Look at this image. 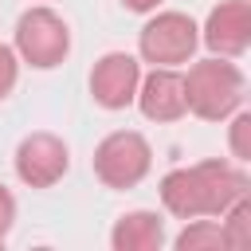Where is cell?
Here are the masks:
<instances>
[{
    "mask_svg": "<svg viewBox=\"0 0 251 251\" xmlns=\"http://www.w3.org/2000/svg\"><path fill=\"white\" fill-rule=\"evenodd\" d=\"M184 106H188V114H196L204 122L231 118L243 106V71L224 55L192 63L184 75Z\"/></svg>",
    "mask_w": 251,
    "mask_h": 251,
    "instance_id": "6da1fadb",
    "label": "cell"
},
{
    "mask_svg": "<svg viewBox=\"0 0 251 251\" xmlns=\"http://www.w3.org/2000/svg\"><path fill=\"white\" fill-rule=\"evenodd\" d=\"M16 55L35 71L59 67L71 55V24L47 4L27 8L16 20Z\"/></svg>",
    "mask_w": 251,
    "mask_h": 251,
    "instance_id": "7a4b0ae2",
    "label": "cell"
},
{
    "mask_svg": "<svg viewBox=\"0 0 251 251\" xmlns=\"http://www.w3.org/2000/svg\"><path fill=\"white\" fill-rule=\"evenodd\" d=\"M200 47V27L184 12H157L137 35V51L153 67H180L196 55Z\"/></svg>",
    "mask_w": 251,
    "mask_h": 251,
    "instance_id": "3957f363",
    "label": "cell"
},
{
    "mask_svg": "<svg viewBox=\"0 0 251 251\" xmlns=\"http://www.w3.org/2000/svg\"><path fill=\"white\" fill-rule=\"evenodd\" d=\"M149 165L153 149L137 129H114L94 149V176L106 188H133L137 180H145Z\"/></svg>",
    "mask_w": 251,
    "mask_h": 251,
    "instance_id": "277c9868",
    "label": "cell"
},
{
    "mask_svg": "<svg viewBox=\"0 0 251 251\" xmlns=\"http://www.w3.org/2000/svg\"><path fill=\"white\" fill-rule=\"evenodd\" d=\"M71 169V149L59 133L51 129H35L27 137H20L16 145V176L27 188H51L67 176Z\"/></svg>",
    "mask_w": 251,
    "mask_h": 251,
    "instance_id": "5b68a950",
    "label": "cell"
},
{
    "mask_svg": "<svg viewBox=\"0 0 251 251\" xmlns=\"http://www.w3.org/2000/svg\"><path fill=\"white\" fill-rule=\"evenodd\" d=\"M137 82H141V63L129 51H106L94 71H90V98L102 110H126L137 98Z\"/></svg>",
    "mask_w": 251,
    "mask_h": 251,
    "instance_id": "8992f818",
    "label": "cell"
},
{
    "mask_svg": "<svg viewBox=\"0 0 251 251\" xmlns=\"http://www.w3.org/2000/svg\"><path fill=\"white\" fill-rule=\"evenodd\" d=\"M200 39L212 55L239 59L251 47V0H220L204 20Z\"/></svg>",
    "mask_w": 251,
    "mask_h": 251,
    "instance_id": "52a82bcc",
    "label": "cell"
},
{
    "mask_svg": "<svg viewBox=\"0 0 251 251\" xmlns=\"http://www.w3.org/2000/svg\"><path fill=\"white\" fill-rule=\"evenodd\" d=\"M141 114L149 122H176L188 114L184 106V75L176 67H153L149 75H141L137 82V98Z\"/></svg>",
    "mask_w": 251,
    "mask_h": 251,
    "instance_id": "ba28073f",
    "label": "cell"
},
{
    "mask_svg": "<svg viewBox=\"0 0 251 251\" xmlns=\"http://www.w3.org/2000/svg\"><path fill=\"white\" fill-rule=\"evenodd\" d=\"M204 188V216H224L239 196H247V176L231 165V161H200L192 165Z\"/></svg>",
    "mask_w": 251,
    "mask_h": 251,
    "instance_id": "9c48e42d",
    "label": "cell"
},
{
    "mask_svg": "<svg viewBox=\"0 0 251 251\" xmlns=\"http://www.w3.org/2000/svg\"><path fill=\"white\" fill-rule=\"evenodd\" d=\"M161 243H165V224L149 208H133V212L118 216V224L110 231L114 251H161Z\"/></svg>",
    "mask_w": 251,
    "mask_h": 251,
    "instance_id": "30bf717a",
    "label": "cell"
},
{
    "mask_svg": "<svg viewBox=\"0 0 251 251\" xmlns=\"http://www.w3.org/2000/svg\"><path fill=\"white\" fill-rule=\"evenodd\" d=\"M161 204L176 216V220H196L204 216V188H200V176L196 169H173L161 176Z\"/></svg>",
    "mask_w": 251,
    "mask_h": 251,
    "instance_id": "8fae6325",
    "label": "cell"
},
{
    "mask_svg": "<svg viewBox=\"0 0 251 251\" xmlns=\"http://www.w3.org/2000/svg\"><path fill=\"white\" fill-rule=\"evenodd\" d=\"M220 231H224L227 251H251V196H239L220 216Z\"/></svg>",
    "mask_w": 251,
    "mask_h": 251,
    "instance_id": "7c38bea8",
    "label": "cell"
},
{
    "mask_svg": "<svg viewBox=\"0 0 251 251\" xmlns=\"http://www.w3.org/2000/svg\"><path fill=\"white\" fill-rule=\"evenodd\" d=\"M173 247L176 251H227L220 224L216 220H200V216L192 224H184V231L173 239Z\"/></svg>",
    "mask_w": 251,
    "mask_h": 251,
    "instance_id": "4fadbf2b",
    "label": "cell"
},
{
    "mask_svg": "<svg viewBox=\"0 0 251 251\" xmlns=\"http://www.w3.org/2000/svg\"><path fill=\"white\" fill-rule=\"evenodd\" d=\"M227 145H231V157H235V161H251V114H247V110H235V114H231Z\"/></svg>",
    "mask_w": 251,
    "mask_h": 251,
    "instance_id": "5bb4252c",
    "label": "cell"
},
{
    "mask_svg": "<svg viewBox=\"0 0 251 251\" xmlns=\"http://www.w3.org/2000/svg\"><path fill=\"white\" fill-rule=\"evenodd\" d=\"M16 75H20V55H16V47L0 43V98H8V94H12Z\"/></svg>",
    "mask_w": 251,
    "mask_h": 251,
    "instance_id": "9a60e30c",
    "label": "cell"
},
{
    "mask_svg": "<svg viewBox=\"0 0 251 251\" xmlns=\"http://www.w3.org/2000/svg\"><path fill=\"white\" fill-rule=\"evenodd\" d=\"M12 220H16V196H12V192H8V184L0 180V235H8Z\"/></svg>",
    "mask_w": 251,
    "mask_h": 251,
    "instance_id": "2e32d148",
    "label": "cell"
},
{
    "mask_svg": "<svg viewBox=\"0 0 251 251\" xmlns=\"http://www.w3.org/2000/svg\"><path fill=\"white\" fill-rule=\"evenodd\" d=\"M122 4H126L129 12H141V16H145V12H157L161 0H122Z\"/></svg>",
    "mask_w": 251,
    "mask_h": 251,
    "instance_id": "e0dca14e",
    "label": "cell"
},
{
    "mask_svg": "<svg viewBox=\"0 0 251 251\" xmlns=\"http://www.w3.org/2000/svg\"><path fill=\"white\" fill-rule=\"evenodd\" d=\"M0 247H4V235H0Z\"/></svg>",
    "mask_w": 251,
    "mask_h": 251,
    "instance_id": "ac0fdd59",
    "label": "cell"
}]
</instances>
